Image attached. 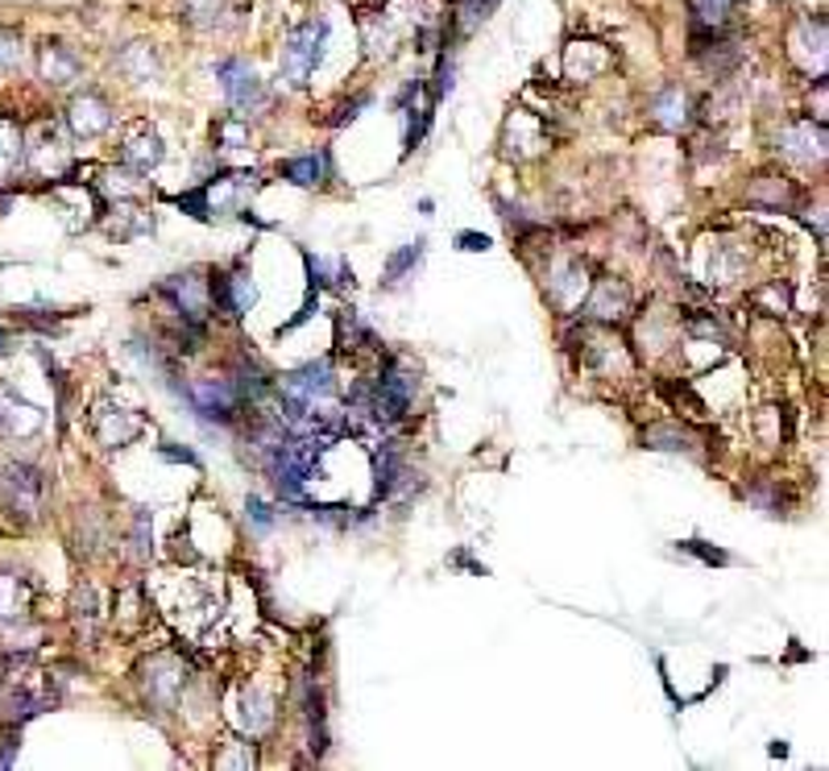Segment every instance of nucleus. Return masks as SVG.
<instances>
[{
    "mask_svg": "<svg viewBox=\"0 0 829 771\" xmlns=\"http://www.w3.org/2000/svg\"><path fill=\"white\" fill-rule=\"evenodd\" d=\"M324 38H329V25L324 21H308L299 25L291 38H287V51H282V75L291 84H308V75L320 63V51H324Z\"/></svg>",
    "mask_w": 829,
    "mask_h": 771,
    "instance_id": "obj_1",
    "label": "nucleus"
},
{
    "mask_svg": "<svg viewBox=\"0 0 829 771\" xmlns=\"http://www.w3.org/2000/svg\"><path fill=\"white\" fill-rule=\"evenodd\" d=\"M25 154L34 158V167H42V171H46L51 162H54V167H63V158H67V150H63V138L54 133L51 125H42V129H37V141H34V146H25Z\"/></svg>",
    "mask_w": 829,
    "mask_h": 771,
    "instance_id": "obj_14",
    "label": "nucleus"
},
{
    "mask_svg": "<svg viewBox=\"0 0 829 771\" xmlns=\"http://www.w3.org/2000/svg\"><path fill=\"white\" fill-rule=\"evenodd\" d=\"M0 502L21 518H34L42 506V473L34 464H4L0 469Z\"/></svg>",
    "mask_w": 829,
    "mask_h": 771,
    "instance_id": "obj_2",
    "label": "nucleus"
},
{
    "mask_svg": "<svg viewBox=\"0 0 829 771\" xmlns=\"http://www.w3.org/2000/svg\"><path fill=\"white\" fill-rule=\"evenodd\" d=\"M121 71L129 75V79H138V84H141V79H150V75L158 71L154 51H150L146 42H133V46H129V51L121 54Z\"/></svg>",
    "mask_w": 829,
    "mask_h": 771,
    "instance_id": "obj_16",
    "label": "nucleus"
},
{
    "mask_svg": "<svg viewBox=\"0 0 829 771\" xmlns=\"http://www.w3.org/2000/svg\"><path fill=\"white\" fill-rule=\"evenodd\" d=\"M4 349H9V336H4V332H0V353H4Z\"/></svg>",
    "mask_w": 829,
    "mask_h": 771,
    "instance_id": "obj_25",
    "label": "nucleus"
},
{
    "mask_svg": "<svg viewBox=\"0 0 829 771\" xmlns=\"http://www.w3.org/2000/svg\"><path fill=\"white\" fill-rule=\"evenodd\" d=\"M37 67H42V79H51V84H71V79H79V54L71 51V46H63V42H46L42 51H37Z\"/></svg>",
    "mask_w": 829,
    "mask_h": 771,
    "instance_id": "obj_10",
    "label": "nucleus"
},
{
    "mask_svg": "<svg viewBox=\"0 0 829 771\" xmlns=\"http://www.w3.org/2000/svg\"><path fill=\"white\" fill-rule=\"evenodd\" d=\"M37 428H42V411L30 407L18 390L0 386V431H9V436H30V431H37Z\"/></svg>",
    "mask_w": 829,
    "mask_h": 771,
    "instance_id": "obj_9",
    "label": "nucleus"
},
{
    "mask_svg": "<svg viewBox=\"0 0 829 771\" xmlns=\"http://www.w3.org/2000/svg\"><path fill=\"white\" fill-rule=\"evenodd\" d=\"M821 129L812 133V125H793V129H784V138H779V150L784 154L800 158V162H809V158L821 154Z\"/></svg>",
    "mask_w": 829,
    "mask_h": 771,
    "instance_id": "obj_13",
    "label": "nucleus"
},
{
    "mask_svg": "<svg viewBox=\"0 0 829 771\" xmlns=\"http://www.w3.org/2000/svg\"><path fill=\"white\" fill-rule=\"evenodd\" d=\"M162 291L174 299V308H179V315L187 320V324H200L204 320V303H207V291L200 287V278L195 275H179L174 282H166Z\"/></svg>",
    "mask_w": 829,
    "mask_h": 771,
    "instance_id": "obj_11",
    "label": "nucleus"
},
{
    "mask_svg": "<svg viewBox=\"0 0 829 771\" xmlns=\"http://www.w3.org/2000/svg\"><path fill=\"white\" fill-rule=\"evenodd\" d=\"M419 257H423V240H415V245H407L402 254L390 257V261H386V278H402V270H407V266H415Z\"/></svg>",
    "mask_w": 829,
    "mask_h": 771,
    "instance_id": "obj_20",
    "label": "nucleus"
},
{
    "mask_svg": "<svg viewBox=\"0 0 829 771\" xmlns=\"http://www.w3.org/2000/svg\"><path fill=\"white\" fill-rule=\"evenodd\" d=\"M656 108H659V120L676 129V125L685 120V96H680V87H668V92H659Z\"/></svg>",
    "mask_w": 829,
    "mask_h": 771,
    "instance_id": "obj_19",
    "label": "nucleus"
},
{
    "mask_svg": "<svg viewBox=\"0 0 829 771\" xmlns=\"http://www.w3.org/2000/svg\"><path fill=\"white\" fill-rule=\"evenodd\" d=\"M121 162L125 167H133V171H150V167L162 162V138H158L146 120H133V125L125 129Z\"/></svg>",
    "mask_w": 829,
    "mask_h": 771,
    "instance_id": "obj_6",
    "label": "nucleus"
},
{
    "mask_svg": "<svg viewBox=\"0 0 829 771\" xmlns=\"http://www.w3.org/2000/svg\"><path fill=\"white\" fill-rule=\"evenodd\" d=\"M187 395H191V407L204 415V419L228 424L233 411H237V390H233L228 382H195Z\"/></svg>",
    "mask_w": 829,
    "mask_h": 771,
    "instance_id": "obj_8",
    "label": "nucleus"
},
{
    "mask_svg": "<svg viewBox=\"0 0 829 771\" xmlns=\"http://www.w3.org/2000/svg\"><path fill=\"white\" fill-rule=\"evenodd\" d=\"M461 249L477 254V249H489V237H477V233H461Z\"/></svg>",
    "mask_w": 829,
    "mask_h": 771,
    "instance_id": "obj_24",
    "label": "nucleus"
},
{
    "mask_svg": "<svg viewBox=\"0 0 829 771\" xmlns=\"http://www.w3.org/2000/svg\"><path fill=\"white\" fill-rule=\"evenodd\" d=\"M730 4H734V0H692V18H697V25L718 30L725 21V13H730Z\"/></svg>",
    "mask_w": 829,
    "mask_h": 771,
    "instance_id": "obj_18",
    "label": "nucleus"
},
{
    "mask_svg": "<svg viewBox=\"0 0 829 771\" xmlns=\"http://www.w3.org/2000/svg\"><path fill=\"white\" fill-rule=\"evenodd\" d=\"M21 162H25V138H21V125L9 117H0V179H9Z\"/></svg>",
    "mask_w": 829,
    "mask_h": 771,
    "instance_id": "obj_12",
    "label": "nucleus"
},
{
    "mask_svg": "<svg viewBox=\"0 0 829 771\" xmlns=\"http://www.w3.org/2000/svg\"><path fill=\"white\" fill-rule=\"evenodd\" d=\"M21 63V38L13 30H0V71H13Z\"/></svg>",
    "mask_w": 829,
    "mask_h": 771,
    "instance_id": "obj_21",
    "label": "nucleus"
},
{
    "mask_svg": "<svg viewBox=\"0 0 829 771\" xmlns=\"http://www.w3.org/2000/svg\"><path fill=\"white\" fill-rule=\"evenodd\" d=\"M249 514H254L258 527H270V523H274V514H270V506H266L261 497H249Z\"/></svg>",
    "mask_w": 829,
    "mask_h": 771,
    "instance_id": "obj_23",
    "label": "nucleus"
},
{
    "mask_svg": "<svg viewBox=\"0 0 829 771\" xmlns=\"http://www.w3.org/2000/svg\"><path fill=\"white\" fill-rule=\"evenodd\" d=\"M278 174H282V179H291V183H299V188H311V183L320 179V158H315V154L291 158V162H282V167H278Z\"/></svg>",
    "mask_w": 829,
    "mask_h": 771,
    "instance_id": "obj_17",
    "label": "nucleus"
},
{
    "mask_svg": "<svg viewBox=\"0 0 829 771\" xmlns=\"http://www.w3.org/2000/svg\"><path fill=\"white\" fill-rule=\"evenodd\" d=\"M622 308H626V291L614 287V282H597V291H593V299H589V311L602 315V320H618Z\"/></svg>",
    "mask_w": 829,
    "mask_h": 771,
    "instance_id": "obj_15",
    "label": "nucleus"
},
{
    "mask_svg": "<svg viewBox=\"0 0 829 771\" xmlns=\"http://www.w3.org/2000/svg\"><path fill=\"white\" fill-rule=\"evenodd\" d=\"M141 428H146L141 415L125 411L117 403H100V407L91 411V431H96V440H100L104 448H125L129 440H138Z\"/></svg>",
    "mask_w": 829,
    "mask_h": 771,
    "instance_id": "obj_4",
    "label": "nucleus"
},
{
    "mask_svg": "<svg viewBox=\"0 0 829 771\" xmlns=\"http://www.w3.org/2000/svg\"><path fill=\"white\" fill-rule=\"evenodd\" d=\"M216 75H220V87H225L228 104L237 108V113H261L266 108V87H261L258 71L249 67V63H241V58H225L220 67H216Z\"/></svg>",
    "mask_w": 829,
    "mask_h": 771,
    "instance_id": "obj_3",
    "label": "nucleus"
},
{
    "mask_svg": "<svg viewBox=\"0 0 829 771\" xmlns=\"http://www.w3.org/2000/svg\"><path fill=\"white\" fill-rule=\"evenodd\" d=\"M216 141H225V150H241L245 141H249V133L241 129V120L228 117V120H220V125H216Z\"/></svg>",
    "mask_w": 829,
    "mask_h": 771,
    "instance_id": "obj_22",
    "label": "nucleus"
},
{
    "mask_svg": "<svg viewBox=\"0 0 829 771\" xmlns=\"http://www.w3.org/2000/svg\"><path fill=\"white\" fill-rule=\"evenodd\" d=\"M67 125L75 138H100L112 129V108L104 100L100 92H87V96H75L67 113Z\"/></svg>",
    "mask_w": 829,
    "mask_h": 771,
    "instance_id": "obj_5",
    "label": "nucleus"
},
{
    "mask_svg": "<svg viewBox=\"0 0 829 771\" xmlns=\"http://www.w3.org/2000/svg\"><path fill=\"white\" fill-rule=\"evenodd\" d=\"M34 610V581L18 568H0V622H21Z\"/></svg>",
    "mask_w": 829,
    "mask_h": 771,
    "instance_id": "obj_7",
    "label": "nucleus"
}]
</instances>
